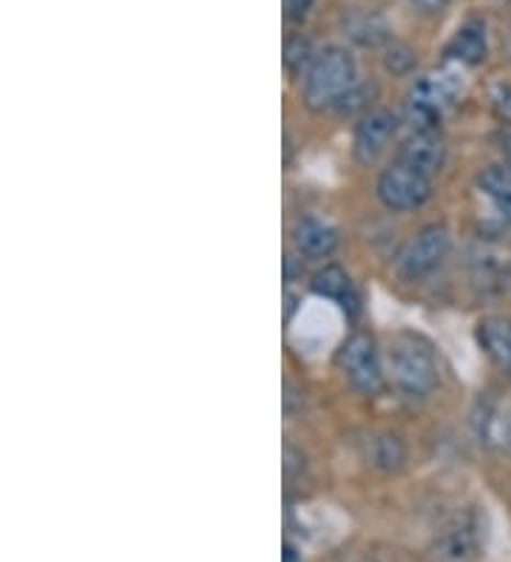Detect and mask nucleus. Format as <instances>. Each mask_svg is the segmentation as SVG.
<instances>
[{"mask_svg":"<svg viewBox=\"0 0 511 562\" xmlns=\"http://www.w3.org/2000/svg\"><path fill=\"white\" fill-rule=\"evenodd\" d=\"M409 3H412V9L421 14H437L449 7V0H409Z\"/></svg>","mask_w":511,"mask_h":562,"instance_id":"obj_24","label":"nucleus"},{"mask_svg":"<svg viewBox=\"0 0 511 562\" xmlns=\"http://www.w3.org/2000/svg\"><path fill=\"white\" fill-rule=\"evenodd\" d=\"M338 370L347 378V384L362 395H378L387 378V367H384L381 350L369 333L358 329L347 341L341 344L338 350Z\"/></svg>","mask_w":511,"mask_h":562,"instance_id":"obj_3","label":"nucleus"},{"mask_svg":"<svg viewBox=\"0 0 511 562\" xmlns=\"http://www.w3.org/2000/svg\"><path fill=\"white\" fill-rule=\"evenodd\" d=\"M475 336L477 344H480V350L486 352V358L503 372H511V318H484V322L477 324Z\"/></svg>","mask_w":511,"mask_h":562,"instance_id":"obj_14","label":"nucleus"},{"mask_svg":"<svg viewBox=\"0 0 511 562\" xmlns=\"http://www.w3.org/2000/svg\"><path fill=\"white\" fill-rule=\"evenodd\" d=\"M498 143H500V151H503V157H506V165L511 168V125H509V128L500 131Z\"/></svg>","mask_w":511,"mask_h":562,"instance_id":"obj_25","label":"nucleus"},{"mask_svg":"<svg viewBox=\"0 0 511 562\" xmlns=\"http://www.w3.org/2000/svg\"><path fill=\"white\" fill-rule=\"evenodd\" d=\"M375 193H378V200H381V205L387 207V211H418V207H423L430 202L432 179L412 171L407 165L392 162L389 168H384V171L378 173Z\"/></svg>","mask_w":511,"mask_h":562,"instance_id":"obj_8","label":"nucleus"},{"mask_svg":"<svg viewBox=\"0 0 511 562\" xmlns=\"http://www.w3.org/2000/svg\"><path fill=\"white\" fill-rule=\"evenodd\" d=\"M398 117L387 109L367 111L353 131V157L362 165L375 162L387 151L389 139L396 137Z\"/></svg>","mask_w":511,"mask_h":562,"instance_id":"obj_9","label":"nucleus"},{"mask_svg":"<svg viewBox=\"0 0 511 562\" xmlns=\"http://www.w3.org/2000/svg\"><path fill=\"white\" fill-rule=\"evenodd\" d=\"M313 3L315 0H285V18L290 23H296V26H301L307 21L310 9H313Z\"/></svg>","mask_w":511,"mask_h":562,"instance_id":"obj_23","label":"nucleus"},{"mask_svg":"<svg viewBox=\"0 0 511 562\" xmlns=\"http://www.w3.org/2000/svg\"><path fill=\"white\" fill-rule=\"evenodd\" d=\"M407 460V449H403L401 438L396 435H375L369 440V463L381 472H398Z\"/></svg>","mask_w":511,"mask_h":562,"instance_id":"obj_17","label":"nucleus"},{"mask_svg":"<svg viewBox=\"0 0 511 562\" xmlns=\"http://www.w3.org/2000/svg\"><path fill=\"white\" fill-rule=\"evenodd\" d=\"M457 97H460V82L449 71L421 77L409 91L407 103V117L412 123V131L437 128L443 114L457 103Z\"/></svg>","mask_w":511,"mask_h":562,"instance_id":"obj_5","label":"nucleus"},{"mask_svg":"<svg viewBox=\"0 0 511 562\" xmlns=\"http://www.w3.org/2000/svg\"><path fill=\"white\" fill-rule=\"evenodd\" d=\"M452 250V234L443 225L421 227L398 254L396 270L401 279L421 281L441 268Z\"/></svg>","mask_w":511,"mask_h":562,"instance_id":"obj_6","label":"nucleus"},{"mask_svg":"<svg viewBox=\"0 0 511 562\" xmlns=\"http://www.w3.org/2000/svg\"><path fill=\"white\" fill-rule=\"evenodd\" d=\"M396 162L407 165L412 171L423 173V177H435L446 165V143H443L441 131H412L396 151Z\"/></svg>","mask_w":511,"mask_h":562,"instance_id":"obj_10","label":"nucleus"},{"mask_svg":"<svg viewBox=\"0 0 511 562\" xmlns=\"http://www.w3.org/2000/svg\"><path fill=\"white\" fill-rule=\"evenodd\" d=\"M506 57H509V63H511V32H509V37H506Z\"/></svg>","mask_w":511,"mask_h":562,"instance_id":"obj_26","label":"nucleus"},{"mask_svg":"<svg viewBox=\"0 0 511 562\" xmlns=\"http://www.w3.org/2000/svg\"><path fill=\"white\" fill-rule=\"evenodd\" d=\"M480 438L484 443L498 446L500 452L511 454V406H489L480 418Z\"/></svg>","mask_w":511,"mask_h":562,"instance_id":"obj_16","label":"nucleus"},{"mask_svg":"<svg viewBox=\"0 0 511 562\" xmlns=\"http://www.w3.org/2000/svg\"><path fill=\"white\" fill-rule=\"evenodd\" d=\"M293 245L307 259H327L338 247V231L324 220L304 216L293 225Z\"/></svg>","mask_w":511,"mask_h":562,"instance_id":"obj_13","label":"nucleus"},{"mask_svg":"<svg viewBox=\"0 0 511 562\" xmlns=\"http://www.w3.org/2000/svg\"><path fill=\"white\" fill-rule=\"evenodd\" d=\"M373 86H367V82H355L353 89L347 91V94L341 97L338 103L333 105V111L338 114V117H355V114H367L369 109V97H373Z\"/></svg>","mask_w":511,"mask_h":562,"instance_id":"obj_20","label":"nucleus"},{"mask_svg":"<svg viewBox=\"0 0 511 562\" xmlns=\"http://www.w3.org/2000/svg\"><path fill=\"white\" fill-rule=\"evenodd\" d=\"M477 191L495 207L498 220L511 225V168L509 165H489L477 177Z\"/></svg>","mask_w":511,"mask_h":562,"instance_id":"obj_15","label":"nucleus"},{"mask_svg":"<svg viewBox=\"0 0 511 562\" xmlns=\"http://www.w3.org/2000/svg\"><path fill=\"white\" fill-rule=\"evenodd\" d=\"M310 290H313L315 295H321V299H327V302H335L344 313H349V316H358V310H362L353 279H349L347 270H341L338 265L321 268L319 273L313 276V281H310Z\"/></svg>","mask_w":511,"mask_h":562,"instance_id":"obj_12","label":"nucleus"},{"mask_svg":"<svg viewBox=\"0 0 511 562\" xmlns=\"http://www.w3.org/2000/svg\"><path fill=\"white\" fill-rule=\"evenodd\" d=\"M446 60L457 66H480L489 55V32H486L484 18H469L464 26L457 29L452 41L443 48Z\"/></svg>","mask_w":511,"mask_h":562,"instance_id":"obj_11","label":"nucleus"},{"mask_svg":"<svg viewBox=\"0 0 511 562\" xmlns=\"http://www.w3.org/2000/svg\"><path fill=\"white\" fill-rule=\"evenodd\" d=\"M315 52L313 43L307 41L304 35H290L285 43V69L290 75H304L310 69V63H313Z\"/></svg>","mask_w":511,"mask_h":562,"instance_id":"obj_19","label":"nucleus"},{"mask_svg":"<svg viewBox=\"0 0 511 562\" xmlns=\"http://www.w3.org/2000/svg\"><path fill=\"white\" fill-rule=\"evenodd\" d=\"M301 80V100L310 111L333 109L341 97L347 94L358 82V63L355 55L344 46H327L315 52L310 69Z\"/></svg>","mask_w":511,"mask_h":562,"instance_id":"obj_2","label":"nucleus"},{"mask_svg":"<svg viewBox=\"0 0 511 562\" xmlns=\"http://www.w3.org/2000/svg\"><path fill=\"white\" fill-rule=\"evenodd\" d=\"M489 109L500 123L511 125V82H495L489 89Z\"/></svg>","mask_w":511,"mask_h":562,"instance_id":"obj_22","label":"nucleus"},{"mask_svg":"<svg viewBox=\"0 0 511 562\" xmlns=\"http://www.w3.org/2000/svg\"><path fill=\"white\" fill-rule=\"evenodd\" d=\"M387 367L392 384L409 398H426L441 381V367L432 344L415 333H398L387 347Z\"/></svg>","mask_w":511,"mask_h":562,"instance_id":"obj_1","label":"nucleus"},{"mask_svg":"<svg viewBox=\"0 0 511 562\" xmlns=\"http://www.w3.org/2000/svg\"><path fill=\"white\" fill-rule=\"evenodd\" d=\"M384 66H387V71H392V75H409V71L415 69V55H412V48L409 46L392 43V46H387Z\"/></svg>","mask_w":511,"mask_h":562,"instance_id":"obj_21","label":"nucleus"},{"mask_svg":"<svg viewBox=\"0 0 511 562\" xmlns=\"http://www.w3.org/2000/svg\"><path fill=\"white\" fill-rule=\"evenodd\" d=\"M347 35L362 46H378L389 37V29L375 12H358L347 21Z\"/></svg>","mask_w":511,"mask_h":562,"instance_id":"obj_18","label":"nucleus"},{"mask_svg":"<svg viewBox=\"0 0 511 562\" xmlns=\"http://www.w3.org/2000/svg\"><path fill=\"white\" fill-rule=\"evenodd\" d=\"M486 520L477 508L457 512L449 522H443L435 537V551L446 562H471L484 554Z\"/></svg>","mask_w":511,"mask_h":562,"instance_id":"obj_7","label":"nucleus"},{"mask_svg":"<svg viewBox=\"0 0 511 562\" xmlns=\"http://www.w3.org/2000/svg\"><path fill=\"white\" fill-rule=\"evenodd\" d=\"M471 288L484 295H503L511 288V245L498 236H480L466 254Z\"/></svg>","mask_w":511,"mask_h":562,"instance_id":"obj_4","label":"nucleus"}]
</instances>
